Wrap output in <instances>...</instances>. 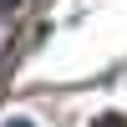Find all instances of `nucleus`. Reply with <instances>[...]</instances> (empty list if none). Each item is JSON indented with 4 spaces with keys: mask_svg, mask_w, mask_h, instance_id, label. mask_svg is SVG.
Wrapping results in <instances>:
<instances>
[{
    "mask_svg": "<svg viewBox=\"0 0 127 127\" xmlns=\"http://www.w3.org/2000/svg\"><path fill=\"white\" fill-rule=\"evenodd\" d=\"M10 127H31V122H10Z\"/></svg>",
    "mask_w": 127,
    "mask_h": 127,
    "instance_id": "f257e3e1",
    "label": "nucleus"
}]
</instances>
